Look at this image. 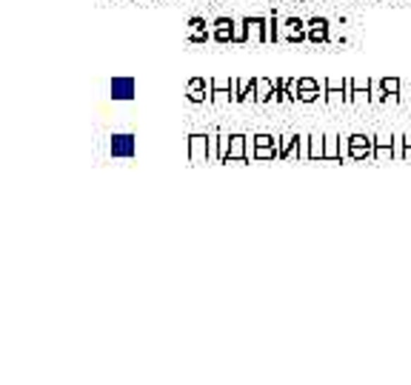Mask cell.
<instances>
[{"label": "cell", "instance_id": "cell-1", "mask_svg": "<svg viewBox=\"0 0 411 385\" xmlns=\"http://www.w3.org/2000/svg\"><path fill=\"white\" fill-rule=\"evenodd\" d=\"M342 154H346V160H355V163L374 160V134L355 131L349 137H342Z\"/></svg>", "mask_w": 411, "mask_h": 385}, {"label": "cell", "instance_id": "cell-2", "mask_svg": "<svg viewBox=\"0 0 411 385\" xmlns=\"http://www.w3.org/2000/svg\"><path fill=\"white\" fill-rule=\"evenodd\" d=\"M251 160H280V134H251Z\"/></svg>", "mask_w": 411, "mask_h": 385}, {"label": "cell", "instance_id": "cell-3", "mask_svg": "<svg viewBox=\"0 0 411 385\" xmlns=\"http://www.w3.org/2000/svg\"><path fill=\"white\" fill-rule=\"evenodd\" d=\"M212 40L215 43H243V26L234 18H215L212 20Z\"/></svg>", "mask_w": 411, "mask_h": 385}, {"label": "cell", "instance_id": "cell-4", "mask_svg": "<svg viewBox=\"0 0 411 385\" xmlns=\"http://www.w3.org/2000/svg\"><path fill=\"white\" fill-rule=\"evenodd\" d=\"M251 160V137L243 131H229V148L223 154V163H249Z\"/></svg>", "mask_w": 411, "mask_h": 385}, {"label": "cell", "instance_id": "cell-5", "mask_svg": "<svg viewBox=\"0 0 411 385\" xmlns=\"http://www.w3.org/2000/svg\"><path fill=\"white\" fill-rule=\"evenodd\" d=\"M189 148V163L191 166H203L212 163V151H209V131H191L186 140Z\"/></svg>", "mask_w": 411, "mask_h": 385}, {"label": "cell", "instance_id": "cell-6", "mask_svg": "<svg viewBox=\"0 0 411 385\" xmlns=\"http://www.w3.org/2000/svg\"><path fill=\"white\" fill-rule=\"evenodd\" d=\"M326 106L331 112L349 109V92H346V77H326Z\"/></svg>", "mask_w": 411, "mask_h": 385}, {"label": "cell", "instance_id": "cell-7", "mask_svg": "<svg viewBox=\"0 0 411 385\" xmlns=\"http://www.w3.org/2000/svg\"><path fill=\"white\" fill-rule=\"evenodd\" d=\"M286 40V43H303L309 40V29H306V20L303 18H283L278 20V43Z\"/></svg>", "mask_w": 411, "mask_h": 385}, {"label": "cell", "instance_id": "cell-8", "mask_svg": "<svg viewBox=\"0 0 411 385\" xmlns=\"http://www.w3.org/2000/svg\"><path fill=\"white\" fill-rule=\"evenodd\" d=\"M346 92H349V109H369L371 106V77H366V81L346 77Z\"/></svg>", "mask_w": 411, "mask_h": 385}, {"label": "cell", "instance_id": "cell-9", "mask_svg": "<svg viewBox=\"0 0 411 385\" xmlns=\"http://www.w3.org/2000/svg\"><path fill=\"white\" fill-rule=\"evenodd\" d=\"M109 151H112V158H117V160H131L137 154V137L131 131H114L109 137Z\"/></svg>", "mask_w": 411, "mask_h": 385}, {"label": "cell", "instance_id": "cell-10", "mask_svg": "<svg viewBox=\"0 0 411 385\" xmlns=\"http://www.w3.org/2000/svg\"><path fill=\"white\" fill-rule=\"evenodd\" d=\"M326 103V83L314 77H297V103Z\"/></svg>", "mask_w": 411, "mask_h": 385}, {"label": "cell", "instance_id": "cell-11", "mask_svg": "<svg viewBox=\"0 0 411 385\" xmlns=\"http://www.w3.org/2000/svg\"><path fill=\"white\" fill-rule=\"evenodd\" d=\"M243 43H268V20L266 18H240Z\"/></svg>", "mask_w": 411, "mask_h": 385}, {"label": "cell", "instance_id": "cell-12", "mask_svg": "<svg viewBox=\"0 0 411 385\" xmlns=\"http://www.w3.org/2000/svg\"><path fill=\"white\" fill-rule=\"evenodd\" d=\"M186 100L200 106V103H212V81L206 77H191L189 86H186Z\"/></svg>", "mask_w": 411, "mask_h": 385}, {"label": "cell", "instance_id": "cell-13", "mask_svg": "<svg viewBox=\"0 0 411 385\" xmlns=\"http://www.w3.org/2000/svg\"><path fill=\"white\" fill-rule=\"evenodd\" d=\"M306 29H309V43H314V46L331 43V23H328V18L314 15V18L306 20Z\"/></svg>", "mask_w": 411, "mask_h": 385}, {"label": "cell", "instance_id": "cell-14", "mask_svg": "<svg viewBox=\"0 0 411 385\" xmlns=\"http://www.w3.org/2000/svg\"><path fill=\"white\" fill-rule=\"evenodd\" d=\"M212 106L218 112L234 106V100H232V77L229 81H223V77H212Z\"/></svg>", "mask_w": 411, "mask_h": 385}, {"label": "cell", "instance_id": "cell-15", "mask_svg": "<svg viewBox=\"0 0 411 385\" xmlns=\"http://www.w3.org/2000/svg\"><path fill=\"white\" fill-rule=\"evenodd\" d=\"M109 92H112V100H134L137 83H134V77H112Z\"/></svg>", "mask_w": 411, "mask_h": 385}, {"label": "cell", "instance_id": "cell-16", "mask_svg": "<svg viewBox=\"0 0 411 385\" xmlns=\"http://www.w3.org/2000/svg\"><path fill=\"white\" fill-rule=\"evenodd\" d=\"M186 40H189V43H209V40H212V23H206V18H200V15L189 18Z\"/></svg>", "mask_w": 411, "mask_h": 385}, {"label": "cell", "instance_id": "cell-17", "mask_svg": "<svg viewBox=\"0 0 411 385\" xmlns=\"http://www.w3.org/2000/svg\"><path fill=\"white\" fill-rule=\"evenodd\" d=\"M346 154H342V137L334 131H326V148H323V163H342Z\"/></svg>", "mask_w": 411, "mask_h": 385}, {"label": "cell", "instance_id": "cell-18", "mask_svg": "<svg viewBox=\"0 0 411 385\" xmlns=\"http://www.w3.org/2000/svg\"><path fill=\"white\" fill-rule=\"evenodd\" d=\"M394 160V134H374V163Z\"/></svg>", "mask_w": 411, "mask_h": 385}, {"label": "cell", "instance_id": "cell-19", "mask_svg": "<svg viewBox=\"0 0 411 385\" xmlns=\"http://www.w3.org/2000/svg\"><path fill=\"white\" fill-rule=\"evenodd\" d=\"M300 140H303V131H286V134H280V160L300 158Z\"/></svg>", "mask_w": 411, "mask_h": 385}, {"label": "cell", "instance_id": "cell-20", "mask_svg": "<svg viewBox=\"0 0 411 385\" xmlns=\"http://www.w3.org/2000/svg\"><path fill=\"white\" fill-rule=\"evenodd\" d=\"M257 83V103L266 106V103H274V81L271 77H254Z\"/></svg>", "mask_w": 411, "mask_h": 385}, {"label": "cell", "instance_id": "cell-21", "mask_svg": "<svg viewBox=\"0 0 411 385\" xmlns=\"http://www.w3.org/2000/svg\"><path fill=\"white\" fill-rule=\"evenodd\" d=\"M380 83H383V89H386V95H388V103L397 106V103L403 100V97H400L403 81H400V77H380Z\"/></svg>", "mask_w": 411, "mask_h": 385}, {"label": "cell", "instance_id": "cell-22", "mask_svg": "<svg viewBox=\"0 0 411 385\" xmlns=\"http://www.w3.org/2000/svg\"><path fill=\"white\" fill-rule=\"evenodd\" d=\"M323 148H326V134H309V158H311V163H323Z\"/></svg>", "mask_w": 411, "mask_h": 385}, {"label": "cell", "instance_id": "cell-23", "mask_svg": "<svg viewBox=\"0 0 411 385\" xmlns=\"http://www.w3.org/2000/svg\"><path fill=\"white\" fill-rule=\"evenodd\" d=\"M220 137H223V129H220V126H212V129H209V151H212V163H220Z\"/></svg>", "mask_w": 411, "mask_h": 385}, {"label": "cell", "instance_id": "cell-24", "mask_svg": "<svg viewBox=\"0 0 411 385\" xmlns=\"http://www.w3.org/2000/svg\"><path fill=\"white\" fill-rule=\"evenodd\" d=\"M240 103H257V83H254V77L240 81Z\"/></svg>", "mask_w": 411, "mask_h": 385}, {"label": "cell", "instance_id": "cell-25", "mask_svg": "<svg viewBox=\"0 0 411 385\" xmlns=\"http://www.w3.org/2000/svg\"><path fill=\"white\" fill-rule=\"evenodd\" d=\"M371 103H377V106H388V95H386L383 83H380V77H371Z\"/></svg>", "mask_w": 411, "mask_h": 385}, {"label": "cell", "instance_id": "cell-26", "mask_svg": "<svg viewBox=\"0 0 411 385\" xmlns=\"http://www.w3.org/2000/svg\"><path fill=\"white\" fill-rule=\"evenodd\" d=\"M274 103H292L289 89H286V77H278V81H274Z\"/></svg>", "mask_w": 411, "mask_h": 385}, {"label": "cell", "instance_id": "cell-27", "mask_svg": "<svg viewBox=\"0 0 411 385\" xmlns=\"http://www.w3.org/2000/svg\"><path fill=\"white\" fill-rule=\"evenodd\" d=\"M266 20H268V43H278V20H280V15L271 12V15H266Z\"/></svg>", "mask_w": 411, "mask_h": 385}, {"label": "cell", "instance_id": "cell-28", "mask_svg": "<svg viewBox=\"0 0 411 385\" xmlns=\"http://www.w3.org/2000/svg\"><path fill=\"white\" fill-rule=\"evenodd\" d=\"M403 163H411V131H403Z\"/></svg>", "mask_w": 411, "mask_h": 385}, {"label": "cell", "instance_id": "cell-29", "mask_svg": "<svg viewBox=\"0 0 411 385\" xmlns=\"http://www.w3.org/2000/svg\"><path fill=\"white\" fill-rule=\"evenodd\" d=\"M232 100L234 106H240V77H232Z\"/></svg>", "mask_w": 411, "mask_h": 385}]
</instances>
